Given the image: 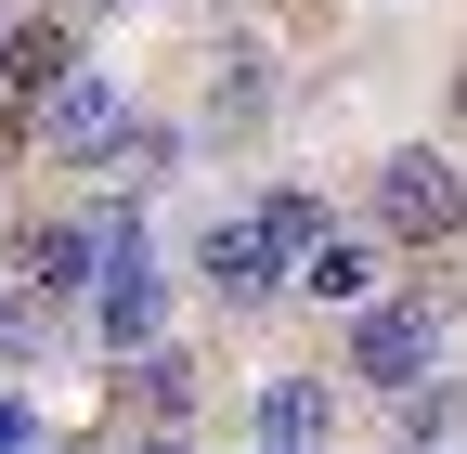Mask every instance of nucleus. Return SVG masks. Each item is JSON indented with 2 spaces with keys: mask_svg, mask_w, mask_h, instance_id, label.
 <instances>
[{
  "mask_svg": "<svg viewBox=\"0 0 467 454\" xmlns=\"http://www.w3.org/2000/svg\"><path fill=\"white\" fill-rule=\"evenodd\" d=\"M441 337H454V286H402V299H377V312H350V337H337V377H364V389H429L441 377Z\"/></svg>",
  "mask_w": 467,
  "mask_h": 454,
  "instance_id": "obj_1",
  "label": "nucleus"
},
{
  "mask_svg": "<svg viewBox=\"0 0 467 454\" xmlns=\"http://www.w3.org/2000/svg\"><path fill=\"white\" fill-rule=\"evenodd\" d=\"M377 234L389 247H454L467 234V169L454 156H429V143H402V156H377Z\"/></svg>",
  "mask_w": 467,
  "mask_h": 454,
  "instance_id": "obj_2",
  "label": "nucleus"
},
{
  "mask_svg": "<svg viewBox=\"0 0 467 454\" xmlns=\"http://www.w3.org/2000/svg\"><path fill=\"white\" fill-rule=\"evenodd\" d=\"M0 273H14L26 299H104V221L91 208H39V221H14V247H0Z\"/></svg>",
  "mask_w": 467,
  "mask_h": 454,
  "instance_id": "obj_3",
  "label": "nucleus"
},
{
  "mask_svg": "<svg viewBox=\"0 0 467 454\" xmlns=\"http://www.w3.org/2000/svg\"><path fill=\"white\" fill-rule=\"evenodd\" d=\"M195 286L221 312H273V299H299V273H285V247L260 234V208H221L208 234H195Z\"/></svg>",
  "mask_w": 467,
  "mask_h": 454,
  "instance_id": "obj_4",
  "label": "nucleus"
},
{
  "mask_svg": "<svg viewBox=\"0 0 467 454\" xmlns=\"http://www.w3.org/2000/svg\"><path fill=\"white\" fill-rule=\"evenodd\" d=\"M117 130H130V91H117L104 66H78L66 91L39 104V118H14V143H39V156H91V169H104V143H117Z\"/></svg>",
  "mask_w": 467,
  "mask_h": 454,
  "instance_id": "obj_5",
  "label": "nucleus"
},
{
  "mask_svg": "<svg viewBox=\"0 0 467 454\" xmlns=\"http://www.w3.org/2000/svg\"><path fill=\"white\" fill-rule=\"evenodd\" d=\"M66 78H78V14H14V52H0V91H14V118H39Z\"/></svg>",
  "mask_w": 467,
  "mask_h": 454,
  "instance_id": "obj_6",
  "label": "nucleus"
},
{
  "mask_svg": "<svg viewBox=\"0 0 467 454\" xmlns=\"http://www.w3.org/2000/svg\"><path fill=\"white\" fill-rule=\"evenodd\" d=\"M337 441V389L325 377H260V454H325Z\"/></svg>",
  "mask_w": 467,
  "mask_h": 454,
  "instance_id": "obj_7",
  "label": "nucleus"
},
{
  "mask_svg": "<svg viewBox=\"0 0 467 454\" xmlns=\"http://www.w3.org/2000/svg\"><path fill=\"white\" fill-rule=\"evenodd\" d=\"M104 403H117V416H143V428H182V416H195V364H182V351H143V364H117Z\"/></svg>",
  "mask_w": 467,
  "mask_h": 454,
  "instance_id": "obj_8",
  "label": "nucleus"
},
{
  "mask_svg": "<svg viewBox=\"0 0 467 454\" xmlns=\"http://www.w3.org/2000/svg\"><path fill=\"white\" fill-rule=\"evenodd\" d=\"M169 169H182V130H169V118H130V130L104 143V195H117V208H143Z\"/></svg>",
  "mask_w": 467,
  "mask_h": 454,
  "instance_id": "obj_9",
  "label": "nucleus"
},
{
  "mask_svg": "<svg viewBox=\"0 0 467 454\" xmlns=\"http://www.w3.org/2000/svg\"><path fill=\"white\" fill-rule=\"evenodd\" d=\"M247 208H260V234L285 247V273H312V260L337 247V221H325V195H312V182H273V195H247Z\"/></svg>",
  "mask_w": 467,
  "mask_h": 454,
  "instance_id": "obj_10",
  "label": "nucleus"
},
{
  "mask_svg": "<svg viewBox=\"0 0 467 454\" xmlns=\"http://www.w3.org/2000/svg\"><path fill=\"white\" fill-rule=\"evenodd\" d=\"M299 299H325V312H377V234H337V247L299 273Z\"/></svg>",
  "mask_w": 467,
  "mask_h": 454,
  "instance_id": "obj_11",
  "label": "nucleus"
},
{
  "mask_svg": "<svg viewBox=\"0 0 467 454\" xmlns=\"http://www.w3.org/2000/svg\"><path fill=\"white\" fill-rule=\"evenodd\" d=\"M208 118H221V130H247V118H273V52H247V39L221 52V78H208Z\"/></svg>",
  "mask_w": 467,
  "mask_h": 454,
  "instance_id": "obj_12",
  "label": "nucleus"
},
{
  "mask_svg": "<svg viewBox=\"0 0 467 454\" xmlns=\"http://www.w3.org/2000/svg\"><path fill=\"white\" fill-rule=\"evenodd\" d=\"M389 416H402V441H416V454H454V441H467V389H454V377H429V389H402Z\"/></svg>",
  "mask_w": 467,
  "mask_h": 454,
  "instance_id": "obj_13",
  "label": "nucleus"
},
{
  "mask_svg": "<svg viewBox=\"0 0 467 454\" xmlns=\"http://www.w3.org/2000/svg\"><path fill=\"white\" fill-rule=\"evenodd\" d=\"M0 454H39V416L26 403H0Z\"/></svg>",
  "mask_w": 467,
  "mask_h": 454,
  "instance_id": "obj_14",
  "label": "nucleus"
},
{
  "mask_svg": "<svg viewBox=\"0 0 467 454\" xmlns=\"http://www.w3.org/2000/svg\"><path fill=\"white\" fill-rule=\"evenodd\" d=\"M0 52H14V0H0Z\"/></svg>",
  "mask_w": 467,
  "mask_h": 454,
  "instance_id": "obj_15",
  "label": "nucleus"
},
{
  "mask_svg": "<svg viewBox=\"0 0 467 454\" xmlns=\"http://www.w3.org/2000/svg\"><path fill=\"white\" fill-rule=\"evenodd\" d=\"M143 454H195V441H143Z\"/></svg>",
  "mask_w": 467,
  "mask_h": 454,
  "instance_id": "obj_16",
  "label": "nucleus"
},
{
  "mask_svg": "<svg viewBox=\"0 0 467 454\" xmlns=\"http://www.w3.org/2000/svg\"><path fill=\"white\" fill-rule=\"evenodd\" d=\"M454 118H467V78H454Z\"/></svg>",
  "mask_w": 467,
  "mask_h": 454,
  "instance_id": "obj_17",
  "label": "nucleus"
},
{
  "mask_svg": "<svg viewBox=\"0 0 467 454\" xmlns=\"http://www.w3.org/2000/svg\"><path fill=\"white\" fill-rule=\"evenodd\" d=\"M104 454H130V441H104Z\"/></svg>",
  "mask_w": 467,
  "mask_h": 454,
  "instance_id": "obj_18",
  "label": "nucleus"
}]
</instances>
